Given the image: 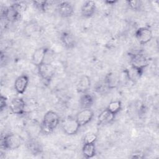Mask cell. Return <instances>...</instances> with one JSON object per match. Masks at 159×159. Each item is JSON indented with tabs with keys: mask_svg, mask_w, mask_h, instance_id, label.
<instances>
[{
	"mask_svg": "<svg viewBox=\"0 0 159 159\" xmlns=\"http://www.w3.org/2000/svg\"><path fill=\"white\" fill-rule=\"evenodd\" d=\"M29 150L33 153V155H38L42 152V147L39 143L36 141H30L28 143Z\"/></svg>",
	"mask_w": 159,
	"mask_h": 159,
	"instance_id": "obj_22",
	"label": "cell"
},
{
	"mask_svg": "<svg viewBox=\"0 0 159 159\" xmlns=\"http://www.w3.org/2000/svg\"><path fill=\"white\" fill-rule=\"evenodd\" d=\"M129 56L130 57V61L131 66L134 68L143 71V70L148 66L149 63V60L148 57L143 53L141 52L135 53H129Z\"/></svg>",
	"mask_w": 159,
	"mask_h": 159,
	"instance_id": "obj_2",
	"label": "cell"
},
{
	"mask_svg": "<svg viewBox=\"0 0 159 159\" xmlns=\"http://www.w3.org/2000/svg\"><path fill=\"white\" fill-rule=\"evenodd\" d=\"M97 139V135L93 133L87 134L83 139L84 143H93Z\"/></svg>",
	"mask_w": 159,
	"mask_h": 159,
	"instance_id": "obj_24",
	"label": "cell"
},
{
	"mask_svg": "<svg viewBox=\"0 0 159 159\" xmlns=\"http://www.w3.org/2000/svg\"><path fill=\"white\" fill-rule=\"evenodd\" d=\"M81 126L78 124L76 118L68 116L63 119L61 123V127L65 134L69 135L76 134Z\"/></svg>",
	"mask_w": 159,
	"mask_h": 159,
	"instance_id": "obj_4",
	"label": "cell"
},
{
	"mask_svg": "<svg viewBox=\"0 0 159 159\" xmlns=\"http://www.w3.org/2000/svg\"><path fill=\"white\" fill-rule=\"evenodd\" d=\"M80 105L83 109H90L94 102L93 97L88 93H84L80 98Z\"/></svg>",
	"mask_w": 159,
	"mask_h": 159,
	"instance_id": "obj_20",
	"label": "cell"
},
{
	"mask_svg": "<svg viewBox=\"0 0 159 159\" xmlns=\"http://www.w3.org/2000/svg\"><path fill=\"white\" fill-rule=\"evenodd\" d=\"M38 68V73L42 80L46 82H50L55 73L54 66L50 63L43 62Z\"/></svg>",
	"mask_w": 159,
	"mask_h": 159,
	"instance_id": "obj_6",
	"label": "cell"
},
{
	"mask_svg": "<svg viewBox=\"0 0 159 159\" xmlns=\"http://www.w3.org/2000/svg\"><path fill=\"white\" fill-rule=\"evenodd\" d=\"M60 122V117L57 113L53 111L47 112L42 122V131L45 134H51L53 130L57 127Z\"/></svg>",
	"mask_w": 159,
	"mask_h": 159,
	"instance_id": "obj_1",
	"label": "cell"
},
{
	"mask_svg": "<svg viewBox=\"0 0 159 159\" xmlns=\"http://www.w3.org/2000/svg\"><path fill=\"white\" fill-rule=\"evenodd\" d=\"M124 73L125 74V76L127 78L133 83L137 81L140 77L142 76L143 71H141L140 70H138L134 67L131 66L130 68L125 69L124 71Z\"/></svg>",
	"mask_w": 159,
	"mask_h": 159,
	"instance_id": "obj_17",
	"label": "cell"
},
{
	"mask_svg": "<svg viewBox=\"0 0 159 159\" xmlns=\"http://www.w3.org/2000/svg\"><path fill=\"white\" fill-rule=\"evenodd\" d=\"M25 107V101L20 98H14L10 103V109L15 114H22L24 112Z\"/></svg>",
	"mask_w": 159,
	"mask_h": 159,
	"instance_id": "obj_9",
	"label": "cell"
},
{
	"mask_svg": "<svg viewBox=\"0 0 159 159\" xmlns=\"http://www.w3.org/2000/svg\"><path fill=\"white\" fill-rule=\"evenodd\" d=\"M94 89L95 91L100 94H102V93H105L107 90H109V88L107 85V84L106 83L104 80H102V81H98L94 87Z\"/></svg>",
	"mask_w": 159,
	"mask_h": 159,
	"instance_id": "obj_23",
	"label": "cell"
},
{
	"mask_svg": "<svg viewBox=\"0 0 159 159\" xmlns=\"http://www.w3.org/2000/svg\"><path fill=\"white\" fill-rule=\"evenodd\" d=\"M94 116L93 111L90 109H83L77 113L76 119L80 126H83L89 122Z\"/></svg>",
	"mask_w": 159,
	"mask_h": 159,
	"instance_id": "obj_8",
	"label": "cell"
},
{
	"mask_svg": "<svg viewBox=\"0 0 159 159\" xmlns=\"http://www.w3.org/2000/svg\"><path fill=\"white\" fill-rule=\"evenodd\" d=\"M29 83V77L25 75L19 76L14 82V88L17 93L23 94Z\"/></svg>",
	"mask_w": 159,
	"mask_h": 159,
	"instance_id": "obj_12",
	"label": "cell"
},
{
	"mask_svg": "<svg viewBox=\"0 0 159 159\" xmlns=\"http://www.w3.org/2000/svg\"><path fill=\"white\" fill-rule=\"evenodd\" d=\"M117 1H106V3H107L108 4H115Z\"/></svg>",
	"mask_w": 159,
	"mask_h": 159,
	"instance_id": "obj_29",
	"label": "cell"
},
{
	"mask_svg": "<svg viewBox=\"0 0 159 159\" xmlns=\"http://www.w3.org/2000/svg\"><path fill=\"white\" fill-rule=\"evenodd\" d=\"M33 3L40 11L45 12L47 10V1H34Z\"/></svg>",
	"mask_w": 159,
	"mask_h": 159,
	"instance_id": "obj_25",
	"label": "cell"
},
{
	"mask_svg": "<svg viewBox=\"0 0 159 159\" xmlns=\"http://www.w3.org/2000/svg\"><path fill=\"white\" fill-rule=\"evenodd\" d=\"M115 118V115L107 109L102 111L98 117V125H104L111 123L114 120Z\"/></svg>",
	"mask_w": 159,
	"mask_h": 159,
	"instance_id": "obj_16",
	"label": "cell"
},
{
	"mask_svg": "<svg viewBox=\"0 0 159 159\" xmlns=\"http://www.w3.org/2000/svg\"><path fill=\"white\" fill-rule=\"evenodd\" d=\"M60 39L62 43L67 48H73L76 44L75 37L68 32H63L60 35Z\"/></svg>",
	"mask_w": 159,
	"mask_h": 159,
	"instance_id": "obj_14",
	"label": "cell"
},
{
	"mask_svg": "<svg viewBox=\"0 0 159 159\" xmlns=\"http://www.w3.org/2000/svg\"><path fill=\"white\" fill-rule=\"evenodd\" d=\"M59 14L63 17H69L73 14L74 9L72 4L66 1L61 2L57 7Z\"/></svg>",
	"mask_w": 159,
	"mask_h": 159,
	"instance_id": "obj_11",
	"label": "cell"
},
{
	"mask_svg": "<svg viewBox=\"0 0 159 159\" xmlns=\"http://www.w3.org/2000/svg\"><path fill=\"white\" fill-rule=\"evenodd\" d=\"M121 108H122L121 102L120 101H111L107 107V109L109 110L113 114L116 115L120 111Z\"/></svg>",
	"mask_w": 159,
	"mask_h": 159,
	"instance_id": "obj_21",
	"label": "cell"
},
{
	"mask_svg": "<svg viewBox=\"0 0 159 159\" xmlns=\"http://www.w3.org/2000/svg\"><path fill=\"white\" fill-rule=\"evenodd\" d=\"M82 152L83 156L86 158L93 157L96 155V147L94 143H84Z\"/></svg>",
	"mask_w": 159,
	"mask_h": 159,
	"instance_id": "obj_18",
	"label": "cell"
},
{
	"mask_svg": "<svg viewBox=\"0 0 159 159\" xmlns=\"http://www.w3.org/2000/svg\"><path fill=\"white\" fill-rule=\"evenodd\" d=\"M48 48L45 47H40L36 49L32 56V61L34 65L39 66L42 63H43L46 53Z\"/></svg>",
	"mask_w": 159,
	"mask_h": 159,
	"instance_id": "obj_10",
	"label": "cell"
},
{
	"mask_svg": "<svg viewBox=\"0 0 159 159\" xmlns=\"http://www.w3.org/2000/svg\"><path fill=\"white\" fill-rule=\"evenodd\" d=\"M104 80L109 89L116 88L119 82V79L113 73H109L107 74Z\"/></svg>",
	"mask_w": 159,
	"mask_h": 159,
	"instance_id": "obj_19",
	"label": "cell"
},
{
	"mask_svg": "<svg viewBox=\"0 0 159 159\" xmlns=\"http://www.w3.org/2000/svg\"><path fill=\"white\" fill-rule=\"evenodd\" d=\"M130 157L132 158H142L144 157V156H143V153H142L141 152H135V153H132V156Z\"/></svg>",
	"mask_w": 159,
	"mask_h": 159,
	"instance_id": "obj_28",
	"label": "cell"
},
{
	"mask_svg": "<svg viewBox=\"0 0 159 159\" xmlns=\"http://www.w3.org/2000/svg\"><path fill=\"white\" fill-rule=\"evenodd\" d=\"M22 143V139L20 135L16 134H9L1 139V147L6 150H16Z\"/></svg>",
	"mask_w": 159,
	"mask_h": 159,
	"instance_id": "obj_3",
	"label": "cell"
},
{
	"mask_svg": "<svg viewBox=\"0 0 159 159\" xmlns=\"http://www.w3.org/2000/svg\"><path fill=\"white\" fill-rule=\"evenodd\" d=\"M91 86V81L90 78L87 75H83L79 80L77 84V91L80 93H86V92L89 90Z\"/></svg>",
	"mask_w": 159,
	"mask_h": 159,
	"instance_id": "obj_15",
	"label": "cell"
},
{
	"mask_svg": "<svg viewBox=\"0 0 159 159\" xmlns=\"http://www.w3.org/2000/svg\"><path fill=\"white\" fill-rule=\"evenodd\" d=\"M96 4L93 1H87L84 2L81 9V14L83 17L88 18L91 17L95 12Z\"/></svg>",
	"mask_w": 159,
	"mask_h": 159,
	"instance_id": "obj_13",
	"label": "cell"
},
{
	"mask_svg": "<svg viewBox=\"0 0 159 159\" xmlns=\"http://www.w3.org/2000/svg\"><path fill=\"white\" fill-rule=\"evenodd\" d=\"M7 105V99L6 98L2 95L1 96V99H0V109L1 111H2L4 108L6 107Z\"/></svg>",
	"mask_w": 159,
	"mask_h": 159,
	"instance_id": "obj_27",
	"label": "cell"
},
{
	"mask_svg": "<svg viewBox=\"0 0 159 159\" xmlns=\"http://www.w3.org/2000/svg\"><path fill=\"white\" fill-rule=\"evenodd\" d=\"M128 6L133 10H139L142 6V2L140 1H128Z\"/></svg>",
	"mask_w": 159,
	"mask_h": 159,
	"instance_id": "obj_26",
	"label": "cell"
},
{
	"mask_svg": "<svg viewBox=\"0 0 159 159\" xmlns=\"http://www.w3.org/2000/svg\"><path fill=\"white\" fill-rule=\"evenodd\" d=\"M152 32L147 27H140L135 32V37L139 42L144 45L150 42L152 38Z\"/></svg>",
	"mask_w": 159,
	"mask_h": 159,
	"instance_id": "obj_7",
	"label": "cell"
},
{
	"mask_svg": "<svg viewBox=\"0 0 159 159\" xmlns=\"http://www.w3.org/2000/svg\"><path fill=\"white\" fill-rule=\"evenodd\" d=\"M21 10V5L18 3H15L11 6L5 8L2 16H4L6 20L9 22H15L20 19Z\"/></svg>",
	"mask_w": 159,
	"mask_h": 159,
	"instance_id": "obj_5",
	"label": "cell"
}]
</instances>
